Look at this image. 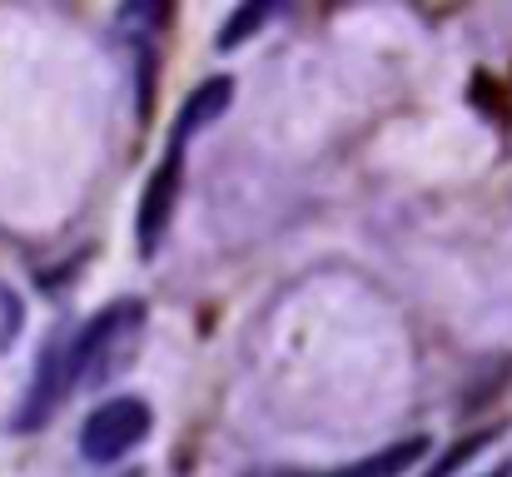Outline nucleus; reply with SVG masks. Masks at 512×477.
I'll use <instances>...</instances> for the list:
<instances>
[{
  "mask_svg": "<svg viewBox=\"0 0 512 477\" xmlns=\"http://www.w3.org/2000/svg\"><path fill=\"white\" fill-rule=\"evenodd\" d=\"M234 105V80L229 75H209L204 85H194L189 95H184V105H179V115H174V135L170 145H184L189 135H199V130H209L224 110Z\"/></svg>",
  "mask_w": 512,
  "mask_h": 477,
  "instance_id": "20e7f679",
  "label": "nucleus"
},
{
  "mask_svg": "<svg viewBox=\"0 0 512 477\" xmlns=\"http://www.w3.org/2000/svg\"><path fill=\"white\" fill-rule=\"evenodd\" d=\"M150 423L155 413L145 398H110L80 423V453L90 463H120L150 438Z\"/></svg>",
  "mask_w": 512,
  "mask_h": 477,
  "instance_id": "f03ea898",
  "label": "nucleus"
},
{
  "mask_svg": "<svg viewBox=\"0 0 512 477\" xmlns=\"http://www.w3.org/2000/svg\"><path fill=\"white\" fill-rule=\"evenodd\" d=\"M264 20H269V5H244L239 15H229V20L219 25V40H214V45H219V50H234V45H244V35L259 30Z\"/></svg>",
  "mask_w": 512,
  "mask_h": 477,
  "instance_id": "423d86ee",
  "label": "nucleus"
},
{
  "mask_svg": "<svg viewBox=\"0 0 512 477\" xmlns=\"http://www.w3.org/2000/svg\"><path fill=\"white\" fill-rule=\"evenodd\" d=\"M488 443H493V433H478V438L458 443V448H453V453H448V458H443V463H438L428 477H453V468H458V463H468V458H473V453H483Z\"/></svg>",
  "mask_w": 512,
  "mask_h": 477,
  "instance_id": "0eeeda50",
  "label": "nucleus"
},
{
  "mask_svg": "<svg viewBox=\"0 0 512 477\" xmlns=\"http://www.w3.org/2000/svg\"><path fill=\"white\" fill-rule=\"evenodd\" d=\"M140 323H145V309H140L135 299H125V304L100 309L85 328L60 333V338L45 348L40 368H35V383H30V393H25V408L15 413V428L25 433V428L50 423V413L70 398V388L105 383L115 368H125V358H130V348H135V338H140Z\"/></svg>",
  "mask_w": 512,
  "mask_h": 477,
  "instance_id": "f257e3e1",
  "label": "nucleus"
},
{
  "mask_svg": "<svg viewBox=\"0 0 512 477\" xmlns=\"http://www.w3.org/2000/svg\"><path fill=\"white\" fill-rule=\"evenodd\" d=\"M249 477H299V473H249Z\"/></svg>",
  "mask_w": 512,
  "mask_h": 477,
  "instance_id": "6e6552de",
  "label": "nucleus"
},
{
  "mask_svg": "<svg viewBox=\"0 0 512 477\" xmlns=\"http://www.w3.org/2000/svg\"><path fill=\"white\" fill-rule=\"evenodd\" d=\"M488 477H508V473H488Z\"/></svg>",
  "mask_w": 512,
  "mask_h": 477,
  "instance_id": "1a4fd4ad",
  "label": "nucleus"
},
{
  "mask_svg": "<svg viewBox=\"0 0 512 477\" xmlns=\"http://www.w3.org/2000/svg\"><path fill=\"white\" fill-rule=\"evenodd\" d=\"M423 453H428V438H403V443H393V448H378V453L363 458V463L339 468L334 477H398V473H408Z\"/></svg>",
  "mask_w": 512,
  "mask_h": 477,
  "instance_id": "39448f33",
  "label": "nucleus"
},
{
  "mask_svg": "<svg viewBox=\"0 0 512 477\" xmlns=\"http://www.w3.org/2000/svg\"><path fill=\"white\" fill-rule=\"evenodd\" d=\"M174 199H179V145H170L165 164L150 174L145 194H140V219H135V234H140V254L150 259L165 234H170V219H174Z\"/></svg>",
  "mask_w": 512,
  "mask_h": 477,
  "instance_id": "7ed1b4c3",
  "label": "nucleus"
}]
</instances>
